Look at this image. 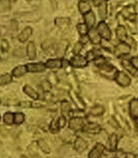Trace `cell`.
Segmentation results:
<instances>
[{
    "label": "cell",
    "instance_id": "cell-21",
    "mask_svg": "<svg viewBox=\"0 0 138 158\" xmlns=\"http://www.w3.org/2000/svg\"><path fill=\"white\" fill-rule=\"evenodd\" d=\"M70 95H71L72 99L73 100L74 104L77 106V108H78L79 110H83L85 106H84V103H83V101H82V99H81L80 97H78L77 93H74V92H73V91L70 92Z\"/></svg>",
    "mask_w": 138,
    "mask_h": 158
},
{
    "label": "cell",
    "instance_id": "cell-47",
    "mask_svg": "<svg viewBox=\"0 0 138 158\" xmlns=\"http://www.w3.org/2000/svg\"><path fill=\"white\" fill-rule=\"evenodd\" d=\"M0 103H1V101H0Z\"/></svg>",
    "mask_w": 138,
    "mask_h": 158
},
{
    "label": "cell",
    "instance_id": "cell-8",
    "mask_svg": "<svg viewBox=\"0 0 138 158\" xmlns=\"http://www.w3.org/2000/svg\"><path fill=\"white\" fill-rule=\"evenodd\" d=\"M27 70L32 73H40L45 70V65L44 63H29L27 64Z\"/></svg>",
    "mask_w": 138,
    "mask_h": 158
},
{
    "label": "cell",
    "instance_id": "cell-1",
    "mask_svg": "<svg viewBox=\"0 0 138 158\" xmlns=\"http://www.w3.org/2000/svg\"><path fill=\"white\" fill-rule=\"evenodd\" d=\"M97 30H98L101 38L105 39V40L111 39V30H110L109 26L106 24V23H104L103 20L98 24V26H97Z\"/></svg>",
    "mask_w": 138,
    "mask_h": 158
},
{
    "label": "cell",
    "instance_id": "cell-13",
    "mask_svg": "<svg viewBox=\"0 0 138 158\" xmlns=\"http://www.w3.org/2000/svg\"><path fill=\"white\" fill-rule=\"evenodd\" d=\"M84 20H85L86 25L89 27V28H92V27H94V25L96 23L95 14L92 11L88 12L87 14H85V15H84Z\"/></svg>",
    "mask_w": 138,
    "mask_h": 158
},
{
    "label": "cell",
    "instance_id": "cell-32",
    "mask_svg": "<svg viewBox=\"0 0 138 158\" xmlns=\"http://www.w3.org/2000/svg\"><path fill=\"white\" fill-rule=\"evenodd\" d=\"M27 53H25V51L22 49V48H18V49L15 50L14 52V56L17 57H24Z\"/></svg>",
    "mask_w": 138,
    "mask_h": 158
},
{
    "label": "cell",
    "instance_id": "cell-33",
    "mask_svg": "<svg viewBox=\"0 0 138 158\" xmlns=\"http://www.w3.org/2000/svg\"><path fill=\"white\" fill-rule=\"evenodd\" d=\"M59 129H60V127H59V125H58V120H57V121H56V120L52 121L51 125H50V131H51L52 133H57V132L59 131Z\"/></svg>",
    "mask_w": 138,
    "mask_h": 158
},
{
    "label": "cell",
    "instance_id": "cell-46",
    "mask_svg": "<svg viewBox=\"0 0 138 158\" xmlns=\"http://www.w3.org/2000/svg\"><path fill=\"white\" fill-rule=\"evenodd\" d=\"M20 158H27L26 156H22V157H20Z\"/></svg>",
    "mask_w": 138,
    "mask_h": 158
},
{
    "label": "cell",
    "instance_id": "cell-2",
    "mask_svg": "<svg viewBox=\"0 0 138 158\" xmlns=\"http://www.w3.org/2000/svg\"><path fill=\"white\" fill-rule=\"evenodd\" d=\"M69 126L72 130L73 131H79V130H83L84 126H85V122H84V119L82 118H73L70 122H69Z\"/></svg>",
    "mask_w": 138,
    "mask_h": 158
},
{
    "label": "cell",
    "instance_id": "cell-14",
    "mask_svg": "<svg viewBox=\"0 0 138 158\" xmlns=\"http://www.w3.org/2000/svg\"><path fill=\"white\" fill-rule=\"evenodd\" d=\"M83 130L87 133L98 134L101 131V127H100V125L97 124V123H88V124H85Z\"/></svg>",
    "mask_w": 138,
    "mask_h": 158
},
{
    "label": "cell",
    "instance_id": "cell-38",
    "mask_svg": "<svg viewBox=\"0 0 138 158\" xmlns=\"http://www.w3.org/2000/svg\"><path fill=\"white\" fill-rule=\"evenodd\" d=\"M43 88H44V90L45 91V92H48V91H50V89H51V84L49 81H44L43 82Z\"/></svg>",
    "mask_w": 138,
    "mask_h": 158
},
{
    "label": "cell",
    "instance_id": "cell-17",
    "mask_svg": "<svg viewBox=\"0 0 138 158\" xmlns=\"http://www.w3.org/2000/svg\"><path fill=\"white\" fill-rule=\"evenodd\" d=\"M78 9L79 12L82 14V15H85L88 12L92 11L91 10V4L87 2L86 0H81V1L78 3Z\"/></svg>",
    "mask_w": 138,
    "mask_h": 158
},
{
    "label": "cell",
    "instance_id": "cell-37",
    "mask_svg": "<svg viewBox=\"0 0 138 158\" xmlns=\"http://www.w3.org/2000/svg\"><path fill=\"white\" fill-rule=\"evenodd\" d=\"M58 125H59L60 128L65 127V125H66V118L64 115H61L60 118H58Z\"/></svg>",
    "mask_w": 138,
    "mask_h": 158
},
{
    "label": "cell",
    "instance_id": "cell-44",
    "mask_svg": "<svg viewBox=\"0 0 138 158\" xmlns=\"http://www.w3.org/2000/svg\"><path fill=\"white\" fill-rule=\"evenodd\" d=\"M136 126H137V128H138V118L136 119Z\"/></svg>",
    "mask_w": 138,
    "mask_h": 158
},
{
    "label": "cell",
    "instance_id": "cell-23",
    "mask_svg": "<svg viewBox=\"0 0 138 158\" xmlns=\"http://www.w3.org/2000/svg\"><path fill=\"white\" fill-rule=\"evenodd\" d=\"M23 91L29 96V97L33 98V99H35V100H38L39 99V93L36 91V90H34V89L30 86V85H25L23 87Z\"/></svg>",
    "mask_w": 138,
    "mask_h": 158
},
{
    "label": "cell",
    "instance_id": "cell-10",
    "mask_svg": "<svg viewBox=\"0 0 138 158\" xmlns=\"http://www.w3.org/2000/svg\"><path fill=\"white\" fill-rule=\"evenodd\" d=\"M74 148L77 152H83L84 150L87 148L86 141L83 140L82 138H80V137H77V138L75 139V142H74Z\"/></svg>",
    "mask_w": 138,
    "mask_h": 158
},
{
    "label": "cell",
    "instance_id": "cell-34",
    "mask_svg": "<svg viewBox=\"0 0 138 158\" xmlns=\"http://www.w3.org/2000/svg\"><path fill=\"white\" fill-rule=\"evenodd\" d=\"M83 43H81V42H77V44L74 45V48H73V52L75 53V54H78L80 52H81V50L83 49Z\"/></svg>",
    "mask_w": 138,
    "mask_h": 158
},
{
    "label": "cell",
    "instance_id": "cell-19",
    "mask_svg": "<svg viewBox=\"0 0 138 158\" xmlns=\"http://www.w3.org/2000/svg\"><path fill=\"white\" fill-rule=\"evenodd\" d=\"M28 71L27 70V66H24V65H19V66H17L15 69L13 70V75H14V77H16V78H19V77H22L23 76V75L26 74V72Z\"/></svg>",
    "mask_w": 138,
    "mask_h": 158
},
{
    "label": "cell",
    "instance_id": "cell-4",
    "mask_svg": "<svg viewBox=\"0 0 138 158\" xmlns=\"http://www.w3.org/2000/svg\"><path fill=\"white\" fill-rule=\"evenodd\" d=\"M70 64L73 67H75V68H83V67H86L87 66L88 60H87V58H85L83 56L77 54V56H75L74 57H73L71 59Z\"/></svg>",
    "mask_w": 138,
    "mask_h": 158
},
{
    "label": "cell",
    "instance_id": "cell-11",
    "mask_svg": "<svg viewBox=\"0 0 138 158\" xmlns=\"http://www.w3.org/2000/svg\"><path fill=\"white\" fill-rule=\"evenodd\" d=\"M122 65L125 67V69L128 71V72H129V74H132V75H133V76H136V74H137V70L138 69H136V68L132 64V62H130V60H128V59H127V58H124V59H122Z\"/></svg>",
    "mask_w": 138,
    "mask_h": 158
},
{
    "label": "cell",
    "instance_id": "cell-36",
    "mask_svg": "<svg viewBox=\"0 0 138 158\" xmlns=\"http://www.w3.org/2000/svg\"><path fill=\"white\" fill-rule=\"evenodd\" d=\"M11 31H12V35H16V33L18 31V23L15 22V20H13L12 22V25H11ZM15 37V36H14Z\"/></svg>",
    "mask_w": 138,
    "mask_h": 158
},
{
    "label": "cell",
    "instance_id": "cell-25",
    "mask_svg": "<svg viewBox=\"0 0 138 158\" xmlns=\"http://www.w3.org/2000/svg\"><path fill=\"white\" fill-rule=\"evenodd\" d=\"M12 79H13L12 76L8 73L0 75V85H5L7 84H10L12 81Z\"/></svg>",
    "mask_w": 138,
    "mask_h": 158
},
{
    "label": "cell",
    "instance_id": "cell-24",
    "mask_svg": "<svg viewBox=\"0 0 138 158\" xmlns=\"http://www.w3.org/2000/svg\"><path fill=\"white\" fill-rule=\"evenodd\" d=\"M55 24H56L58 27L64 28V27L70 24V19L69 18H56L55 19Z\"/></svg>",
    "mask_w": 138,
    "mask_h": 158
},
{
    "label": "cell",
    "instance_id": "cell-16",
    "mask_svg": "<svg viewBox=\"0 0 138 158\" xmlns=\"http://www.w3.org/2000/svg\"><path fill=\"white\" fill-rule=\"evenodd\" d=\"M45 66L47 68H50V69H56V68H61L63 67V61L61 59H49L45 63Z\"/></svg>",
    "mask_w": 138,
    "mask_h": 158
},
{
    "label": "cell",
    "instance_id": "cell-5",
    "mask_svg": "<svg viewBox=\"0 0 138 158\" xmlns=\"http://www.w3.org/2000/svg\"><path fill=\"white\" fill-rule=\"evenodd\" d=\"M129 52H130V46L125 42H121L115 48V54L117 56H125V54L129 53Z\"/></svg>",
    "mask_w": 138,
    "mask_h": 158
},
{
    "label": "cell",
    "instance_id": "cell-9",
    "mask_svg": "<svg viewBox=\"0 0 138 158\" xmlns=\"http://www.w3.org/2000/svg\"><path fill=\"white\" fill-rule=\"evenodd\" d=\"M129 114L132 118H138V99H132L129 103Z\"/></svg>",
    "mask_w": 138,
    "mask_h": 158
},
{
    "label": "cell",
    "instance_id": "cell-6",
    "mask_svg": "<svg viewBox=\"0 0 138 158\" xmlns=\"http://www.w3.org/2000/svg\"><path fill=\"white\" fill-rule=\"evenodd\" d=\"M88 38L95 45L101 44V37L99 34L98 30H97V28H94V27H92V28L89 29V31H88Z\"/></svg>",
    "mask_w": 138,
    "mask_h": 158
},
{
    "label": "cell",
    "instance_id": "cell-43",
    "mask_svg": "<svg viewBox=\"0 0 138 158\" xmlns=\"http://www.w3.org/2000/svg\"><path fill=\"white\" fill-rule=\"evenodd\" d=\"M10 1H11L12 3H15V2L17 1V0H10Z\"/></svg>",
    "mask_w": 138,
    "mask_h": 158
},
{
    "label": "cell",
    "instance_id": "cell-18",
    "mask_svg": "<svg viewBox=\"0 0 138 158\" xmlns=\"http://www.w3.org/2000/svg\"><path fill=\"white\" fill-rule=\"evenodd\" d=\"M98 12L99 16L101 17V19H105L107 16V4L105 1H102L99 4L98 6Z\"/></svg>",
    "mask_w": 138,
    "mask_h": 158
},
{
    "label": "cell",
    "instance_id": "cell-40",
    "mask_svg": "<svg viewBox=\"0 0 138 158\" xmlns=\"http://www.w3.org/2000/svg\"><path fill=\"white\" fill-rule=\"evenodd\" d=\"M20 107H23V108H30L32 107V103L29 102V101H22L19 103Z\"/></svg>",
    "mask_w": 138,
    "mask_h": 158
},
{
    "label": "cell",
    "instance_id": "cell-22",
    "mask_svg": "<svg viewBox=\"0 0 138 158\" xmlns=\"http://www.w3.org/2000/svg\"><path fill=\"white\" fill-rule=\"evenodd\" d=\"M116 35H117V38H118L120 41H122V42H124L126 39H127V30L124 26L120 25L117 27L116 29Z\"/></svg>",
    "mask_w": 138,
    "mask_h": 158
},
{
    "label": "cell",
    "instance_id": "cell-29",
    "mask_svg": "<svg viewBox=\"0 0 138 158\" xmlns=\"http://www.w3.org/2000/svg\"><path fill=\"white\" fill-rule=\"evenodd\" d=\"M25 119V116L22 113H16L14 114V123H16V124H22V123L24 121Z\"/></svg>",
    "mask_w": 138,
    "mask_h": 158
},
{
    "label": "cell",
    "instance_id": "cell-30",
    "mask_svg": "<svg viewBox=\"0 0 138 158\" xmlns=\"http://www.w3.org/2000/svg\"><path fill=\"white\" fill-rule=\"evenodd\" d=\"M61 111H62V114H63L64 115L69 114V113L71 112V106L67 101H63L61 103Z\"/></svg>",
    "mask_w": 138,
    "mask_h": 158
},
{
    "label": "cell",
    "instance_id": "cell-31",
    "mask_svg": "<svg viewBox=\"0 0 138 158\" xmlns=\"http://www.w3.org/2000/svg\"><path fill=\"white\" fill-rule=\"evenodd\" d=\"M4 122L6 123V124H8V125H12L13 123H14V114L12 113H6L4 114Z\"/></svg>",
    "mask_w": 138,
    "mask_h": 158
},
{
    "label": "cell",
    "instance_id": "cell-41",
    "mask_svg": "<svg viewBox=\"0 0 138 158\" xmlns=\"http://www.w3.org/2000/svg\"><path fill=\"white\" fill-rule=\"evenodd\" d=\"M130 62H132V64L136 68V69H138V57L137 56H134L130 59Z\"/></svg>",
    "mask_w": 138,
    "mask_h": 158
},
{
    "label": "cell",
    "instance_id": "cell-48",
    "mask_svg": "<svg viewBox=\"0 0 138 158\" xmlns=\"http://www.w3.org/2000/svg\"><path fill=\"white\" fill-rule=\"evenodd\" d=\"M28 1H30V0H28Z\"/></svg>",
    "mask_w": 138,
    "mask_h": 158
},
{
    "label": "cell",
    "instance_id": "cell-26",
    "mask_svg": "<svg viewBox=\"0 0 138 158\" xmlns=\"http://www.w3.org/2000/svg\"><path fill=\"white\" fill-rule=\"evenodd\" d=\"M103 113H104V109H103L102 106H95L90 110V114L95 116L101 115Z\"/></svg>",
    "mask_w": 138,
    "mask_h": 158
},
{
    "label": "cell",
    "instance_id": "cell-35",
    "mask_svg": "<svg viewBox=\"0 0 138 158\" xmlns=\"http://www.w3.org/2000/svg\"><path fill=\"white\" fill-rule=\"evenodd\" d=\"M0 49H1V51L4 52H6L7 51L9 50V44H8V42H7L6 40L1 41V43H0Z\"/></svg>",
    "mask_w": 138,
    "mask_h": 158
},
{
    "label": "cell",
    "instance_id": "cell-49",
    "mask_svg": "<svg viewBox=\"0 0 138 158\" xmlns=\"http://www.w3.org/2000/svg\"><path fill=\"white\" fill-rule=\"evenodd\" d=\"M104 1H106V0H104Z\"/></svg>",
    "mask_w": 138,
    "mask_h": 158
},
{
    "label": "cell",
    "instance_id": "cell-39",
    "mask_svg": "<svg viewBox=\"0 0 138 158\" xmlns=\"http://www.w3.org/2000/svg\"><path fill=\"white\" fill-rule=\"evenodd\" d=\"M95 52L96 51H91L87 53V60H93V59H96V54H95Z\"/></svg>",
    "mask_w": 138,
    "mask_h": 158
},
{
    "label": "cell",
    "instance_id": "cell-7",
    "mask_svg": "<svg viewBox=\"0 0 138 158\" xmlns=\"http://www.w3.org/2000/svg\"><path fill=\"white\" fill-rule=\"evenodd\" d=\"M104 150V146L102 143H97L95 148L89 153V158H100Z\"/></svg>",
    "mask_w": 138,
    "mask_h": 158
},
{
    "label": "cell",
    "instance_id": "cell-12",
    "mask_svg": "<svg viewBox=\"0 0 138 158\" xmlns=\"http://www.w3.org/2000/svg\"><path fill=\"white\" fill-rule=\"evenodd\" d=\"M32 32H33V30H32L31 27H25V28L20 32L18 36L19 42H22V43L26 42V41L29 39V37L32 35Z\"/></svg>",
    "mask_w": 138,
    "mask_h": 158
},
{
    "label": "cell",
    "instance_id": "cell-28",
    "mask_svg": "<svg viewBox=\"0 0 138 158\" xmlns=\"http://www.w3.org/2000/svg\"><path fill=\"white\" fill-rule=\"evenodd\" d=\"M38 146L39 148L43 150L45 153H49L50 152V148L47 145V143L45 142L44 140H39L38 141Z\"/></svg>",
    "mask_w": 138,
    "mask_h": 158
},
{
    "label": "cell",
    "instance_id": "cell-45",
    "mask_svg": "<svg viewBox=\"0 0 138 158\" xmlns=\"http://www.w3.org/2000/svg\"><path fill=\"white\" fill-rule=\"evenodd\" d=\"M0 1H1V2H3V3H4V2L6 1V0H0Z\"/></svg>",
    "mask_w": 138,
    "mask_h": 158
},
{
    "label": "cell",
    "instance_id": "cell-20",
    "mask_svg": "<svg viewBox=\"0 0 138 158\" xmlns=\"http://www.w3.org/2000/svg\"><path fill=\"white\" fill-rule=\"evenodd\" d=\"M27 56L29 57V59H35L36 57V46L34 42H29L27 45Z\"/></svg>",
    "mask_w": 138,
    "mask_h": 158
},
{
    "label": "cell",
    "instance_id": "cell-3",
    "mask_svg": "<svg viewBox=\"0 0 138 158\" xmlns=\"http://www.w3.org/2000/svg\"><path fill=\"white\" fill-rule=\"evenodd\" d=\"M115 81L118 82V84L124 87H127L130 85V81H132V80H130V78L128 76V75L126 73H124L122 71H119L117 72V74L115 75Z\"/></svg>",
    "mask_w": 138,
    "mask_h": 158
},
{
    "label": "cell",
    "instance_id": "cell-15",
    "mask_svg": "<svg viewBox=\"0 0 138 158\" xmlns=\"http://www.w3.org/2000/svg\"><path fill=\"white\" fill-rule=\"evenodd\" d=\"M117 143H118V138H117L116 134H112L108 138L107 142V148L110 152H115L117 148Z\"/></svg>",
    "mask_w": 138,
    "mask_h": 158
},
{
    "label": "cell",
    "instance_id": "cell-27",
    "mask_svg": "<svg viewBox=\"0 0 138 158\" xmlns=\"http://www.w3.org/2000/svg\"><path fill=\"white\" fill-rule=\"evenodd\" d=\"M77 31L79 32V34L81 36H85L88 34V31H89V27L86 25V23H78L77 24Z\"/></svg>",
    "mask_w": 138,
    "mask_h": 158
},
{
    "label": "cell",
    "instance_id": "cell-42",
    "mask_svg": "<svg viewBox=\"0 0 138 158\" xmlns=\"http://www.w3.org/2000/svg\"><path fill=\"white\" fill-rule=\"evenodd\" d=\"M51 5L53 6V9H56V7H57V1L56 0H49Z\"/></svg>",
    "mask_w": 138,
    "mask_h": 158
}]
</instances>
